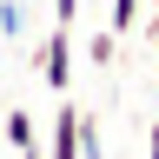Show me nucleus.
<instances>
[{
    "instance_id": "1",
    "label": "nucleus",
    "mask_w": 159,
    "mask_h": 159,
    "mask_svg": "<svg viewBox=\"0 0 159 159\" xmlns=\"http://www.w3.org/2000/svg\"><path fill=\"white\" fill-rule=\"evenodd\" d=\"M40 80L66 99V86H73V33L66 27H53L47 40H40Z\"/></svg>"
},
{
    "instance_id": "2",
    "label": "nucleus",
    "mask_w": 159,
    "mask_h": 159,
    "mask_svg": "<svg viewBox=\"0 0 159 159\" xmlns=\"http://www.w3.org/2000/svg\"><path fill=\"white\" fill-rule=\"evenodd\" d=\"M40 159H80V106L60 99L53 106V126H47V152Z\"/></svg>"
},
{
    "instance_id": "3",
    "label": "nucleus",
    "mask_w": 159,
    "mask_h": 159,
    "mask_svg": "<svg viewBox=\"0 0 159 159\" xmlns=\"http://www.w3.org/2000/svg\"><path fill=\"white\" fill-rule=\"evenodd\" d=\"M7 146H13L20 159H40V126H33L27 106H7Z\"/></svg>"
},
{
    "instance_id": "4",
    "label": "nucleus",
    "mask_w": 159,
    "mask_h": 159,
    "mask_svg": "<svg viewBox=\"0 0 159 159\" xmlns=\"http://www.w3.org/2000/svg\"><path fill=\"white\" fill-rule=\"evenodd\" d=\"M139 13H146V0H113V7H106V33L126 40V33L139 27Z\"/></svg>"
},
{
    "instance_id": "5",
    "label": "nucleus",
    "mask_w": 159,
    "mask_h": 159,
    "mask_svg": "<svg viewBox=\"0 0 159 159\" xmlns=\"http://www.w3.org/2000/svg\"><path fill=\"white\" fill-rule=\"evenodd\" d=\"M27 7H33V0H0V33H7V40H27V20H33Z\"/></svg>"
},
{
    "instance_id": "6",
    "label": "nucleus",
    "mask_w": 159,
    "mask_h": 159,
    "mask_svg": "<svg viewBox=\"0 0 159 159\" xmlns=\"http://www.w3.org/2000/svg\"><path fill=\"white\" fill-rule=\"evenodd\" d=\"M80 159H106V139H99V119L80 113Z\"/></svg>"
},
{
    "instance_id": "7",
    "label": "nucleus",
    "mask_w": 159,
    "mask_h": 159,
    "mask_svg": "<svg viewBox=\"0 0 159 159\" xmlns=\"http://www.w3.org/2000/svg\"><path fill=\"white\" fill-rule=\"evenodd\" d=\"M113 53H119V33H106V27H99V33L86 40V60H93V66H113Z\"/></svg>"
},
{
    "instance_id": "8",
    "label": "nucleus",
    "mask_w": 159,
    "mask_h": 159,
    "mask_svg": "<svg viewBox=\"0 0 159 159\" xmlns=\"http://www.w3.org/2000/svg\"><path fill=\"white\" fill-rule=\"evenodd\" d=\"M73 20H80V0H53V27L73 33Z\"/></svg>"
},
{
    "instance_id": "9",
    "label": "nucleus",
    "mask_w": 159,
    "mask_h": 159,
    "mask_svg": "<svg viewBox=\"0 0 159 159\" xmlns=\"http://www.w3.org/2000/svg\"><path fill=\"white\" fill-rule=\"evenodd\" d=\"M146 40H152V47H159V0H152V7H146Z\"/></svg>"
},
{
    "instance_id": "10",
    "label": "nucleus",
    "mask_w": 159,
    "mask_h": 159,
    "mask_svg": "<svg viewBox=\"0 0 159 159\" xmlns=\"http://www.w3.org/2000/svg\"><path fill=\"white\" fill-rule=\"evenodd\" d=\"M146 159H159V119L146 126Z\"/></svg>"
}]
</instances>
